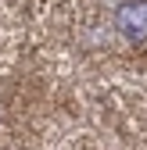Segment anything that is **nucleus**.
Segmentation results:
<instances>
[{
    "label": "nucleus",
    "mask_w": 147,
    "mask_h": 150,
    "mask_svg": "<svg viewBox=\"0 0 147 150\" xmlns=\"http://www.w3.org/2000/svg\"><path fill=\"white\" fill-rule=\"evenodd\" d=\"M115 25L129 43H147V0H126L115 11Z\"/></svg>",
    "instance_id": "nucleus-1"
}]
</instances>
